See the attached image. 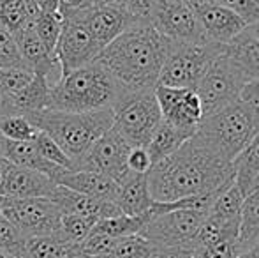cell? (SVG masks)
Instances as JSON below:
<instances>
[{
  "label": "cell",
  "mask_w": 259,
  "mask_h": 258,
  "mask_svg": "<svg viewBox=\"0 0 259 258\" xmlns=\"http://www.w3.org/2000/svg\"><path fill=\"white\" fill-rule=\"evenodd\" d=\"M155 202H175L217 193L233 180V163L192 134L177 152L152 165L147 173Z\"/></svg>",
  "instance_id": "cell-1"
},
{
  "label": "cell",
  "mask_w": 259,
  "mask_h": 258,
  "mask_svg": "<svg viewBox=\"0 0 259 258\" xmlns=\"http://www.w3.org/2000/svg\"><path fill=\"white\" fill-rule=\"evenodd\" d=\"M171 46L150 21H138L106 45L97 60L123 90H154Z\"/></svg>",
  "instance_id": "cell-2"
},
{
  "label": "cell",
  "mask_w": 259,
  "mask_h": 258,
  "mask_svg": "<svg viewBox=\"0 0 259 258\" xmlns=\"http://www.w3.org/2000/svg\"><path fill=\"white\" fill-rule=\"evenodd\" d=\"M122 90L111 72L99 60H94L60 76L52 87L48 110L74 114L104 110L115 104Z\"/></svg>",
  "instance_id": "cell-3"
},
{
  "label": "cell",
  "mask_w": 259,
  "mask_h": 258,
  "mask_svg": "<svg viewBox=\"0 0 259 258\" xmlns=\"http://www.w3.org/2000/svg\"><path fill=\"white\" fill-rule=\"evenodd\" d=\"M25 117L34 124L35 129L42 131L55 140V143L71 158L74 165L106 131L113 128L111 108L83 112V114L42 110Z\"/></svg>",
  "instance_id": "cell-4"
},
{
  "label": "cell",
  "mask_w": 259,
  "mask_h": 258,
  "mask_svg": "<svg viewBox=\"0 0 259 258\" xmlns=\"http://www.w3.org/2000/svg\"><path fill=\"white\" fill-rule=\"evenodd\" d=\"M257 133L254 121L238 101L205 117L196 131L208 147L231 163Z\"/></svg>",
  "instance_id": "cell-5"
},
{
  "label": "cell",
  "mask_w": 259,
  "mask_h": 258,
  "mask_svg": "<svg viewBox=\"0 0 259 258\" xmlns=\"http://www.w3.org/2000/svg\"><path fill=\"white\" fill-rule=\"evenodd\" d=\"M113 128L133 147H147L152 133L162 121L154 90H122L111 106Z\"/></svg>",
  "instance_id": "cell-6"
},
{
  "label": "cell",
  "mask_w": 259,
  "mask_h": 258,
  "mask_svg": "<svg viewBox=\"0 0 259 258\" xmlns=\"http://www.w3.org/2000/svg\"><path fill=\"white\" fill-rule=\"evenodd\" d=\"M221 43H173L162 64L157 85L192 87L201 80L211 64L224 53Z\"/></svg>",
  "instance_id": "cell-7"
},
{
  "label": "cell",
  "mask_w": 259,
  "mask_h": 258,
  "mask_svg": "<svg viewBox=\"0 0 259 258\" xmlns=\"http://www.w3.org/2000/svg\"><path fill=\"white\" fill-rule=\"evenodd\" d=\"M0 212L25 237H39V235L57 237L58 234L62 212L50 198H13L0 195Z\"/></svg>",
  "instance_id": "cell-8"
},
{
  "label": "cell",
  "mask_w": 259,
  "mask_h": 258,
  "mask_svg": "<svg viewBox=\"0 0 259 258\" xmlns=\"http://www.w3.org/2000/svg\"><path fill=\"white\" fill-rule=\"evenodd\" d=\"M205 210L175 209L152 217L150 223L141 230V235L155 248L167 246H194V239L206 217Z\"/></svg>",
  "instance_id": "cell-9"
},
{
  "label": "cell",
  "mask_w": 259,
  "mask_h": 258,
  "mask_svg": "<svg viewBox=\"0 0 259 258\" xmlns=\"http://www.w3.org/2000/svg\"><path fill=\"white\" fill-rule=\"evenodd\" d=\"M245 83V80L233 69V65L228 62V59L222 53L208 67V71L194 87L196 94L201 101L203 119L238 101L240 90Z\"/></svg>",
  "instance_id": "cell-10"
},
{
  "label": "cell",
  "mask_w": 259,
  "mask_h": 258,
  "mask_svg": "<svg viewBox=\"0 0 259 258\" xmlns=\"http://www.w3.org/2000/svg\"><path fill=\"white\" fill-rule=\"evenodd\" d=\"M131 147L133 145L115 128H111L87 151V154L74 165V170H92L104 173L120 184L129 175L127 156Z\"/></svg>",
  "instance_id": "cell-11"
},
{
  "label": "cell",
  "mask_w": 259,
  "mask_h": 258,
  "mask_svg": "<svg viewBox=\"0 0 259 258\" xmlns=\"http://www.w3.org/2000/svg\"><path fill=\"white\" fill-rule=\"evenodd\" d=\"M150 23L171 43L208 41L196 13L182 0H157Z\"/></svg>",
  "instance_id": "cell-12"
},
{
  "label": "cell",
  "mask_w": 259,
  "mask_h": 258,
  "mask_svg": "<svg viewBox=\"0 0 259 258\" xmlns=\"http://www.w3.org/2000/svg\"><path fill=\"white\" fill-rule=\"evenodd\" d=\"M103 52V46L96 41L89 28L79 20H64L58 38L55 57L60 64L62 75L94 62Z\"/></svg>",
  "instance_id": "cell-13"
},
{
  "label": "cell",
  "mask_w": 259,
  "mask_h": 258,
  "mask_svg": "<svg viewBox=\"0 0 259 258\" xmlns=\"http://www.w3.org/2000/svg\"><path fill=\"white\" fill-rule=\"evenodd\" d=\"M155 97L164 121L196 133L203 121V108L192 87H155Z\"/></svg>",
  "instance_id": "cell-14"
},
{
  "label": "cell",
  "mask_w": 259,
  "mask_h": 258,
  "mask_svg": "<svg viewBox=\"0 0 259 258\" xmlns=\"http://www.w3.org/2000/svg\"><path fill=\"white\" fill-rule=\"evenodd\" d=\"M76 20H79L89 28V32L103 48L115 38H118L123 30H127L131 25L140 21L131 13H127L123 6H92Z\"/></svg>",
  "instance_id": "cell-15"
},
{
  "label": "cell",
  "mask_w": 259,
  "mask_h": 258,
  "mask_svg": "<svg viewBox=\"0 0 259 258\" xmlns=\"http://www.w3.org/2000/svg\"><path fill=\"white\" fill-rule=\"evenodd\" d=\"M58 184L45 173L11 165L2 177L0 195L13 198H52Z\"/></svg>",
  "instance_id": "cell-16"
},
{
  "label": "cell",
  "mask_w": 259,
  "mask_h": 258,
  "mask_svg": "<svg viewBox=\"0 0 259 258\" xmlns=\"http://www.w3.org/2000/svg\"><path fill=\"white\" fill-rule=\"evenodd\" d=\"M198 21L203 28V34L208 41L228 45L240 32L247 28V23L240 16H236L228 7L221 6L215 0L208 2L205 7L196 11Z\"/></svg>",
  "instance_id": "cell-17"
},
{
  "label": "cell",
  "mask_w": 259,
  "mask_h": 258,
  "mask_svg": "<svg viewBox=\"0 0 259 258\" xmlns=\"http://www.w3.org/2000/svg\"><path fill=\"white\" fill-rule=\"evenodd\" d=\"M50 200H53L62 214H74V216L94 217V219H103V217H113L122 214V210L118 209L115 202H104V200L76 193V191L60 186V184L57 186Z\"/></svg>",
  "instance_id": "cell-18"
},
{
  "label": "cell",
  "mask_w": 259,
  "mask_h": 258,
  "mask_svg": "<svg viewBox=\"0 0 259 258\" xmlns=\"http://www.w3.org/2000/svg\"><path fill=\"white\" fill-rule=\"evenodd\" d=\"M57 184L69 188L76 193L104 200V202H116V195H118L116 180L104 173L92 172V170H65L58 177Z\"/></svg>",
  "instance_id": "cell-19"
},
{
  "label": "cell",
  "mask_w": 259,
  "mask_h": 258,
  "mask_svg": "<svg viewBox=\"0 0 259 258\" xmlns=\"http://www.w3.org/2000/svg\"><path fill=\"white\" fill-rule=\"evenodd\" d=\"M0 156L4 159H7L11 165L45 173V175H48L55 182L65 172V168L53 165L48 159L42 158L37 152V149H35L34 141H14V140H6V138L0 136Z\"/></svg>",
  "instance_id": "cell-20"
},
{
  "label": "cell",
  "mask_w": 259,
  "mask_h": 258,
  "mask_svg": "<svg viewBox=\"0 0 259 258\" xmlns=\"http://www.w3.org/2000/svg\"><path fill=\"white\" fill-rule=\"evenodd\" d=\"M224 57L245 82L259 80V39L247 28L224 46Z\"/></svg>",
  "instance_id": "cell-21"
},
{
  "label": "cell",
  "mask_w": 259,
  "mask_h": 258,
  "mask_svg": "<svg viewBox=\"0 0 259 258\" xmlns=\"http://www.w3.org/2000/svg\"><path fill=\"white\" fill-rule=\"evenodd\" d=\"M116 205L127 216H140L148 212V209L154 203L148 188L147 173H133L118 184V195H116Z\"/></svg>",
  "instance_id": "cell-22"
},
{
  "label": "cell",
  "mask_w": 259,
  "mask_h": 258,
  "mask_svg": "<svg viewBox=\"0 0 259 258\" xmlns=\"http://www.w3.org/2000/svg\"><path fill=\"white\" fill-rule=\"evenodd\" d=\"M233 180L243 196L259 188V133L233 159Z\"/></svg>",
  "instance_id": "cell-23"
},
{
  "label": "cell",
  "mask_w": 259,
  "mask_h": 258,
  "mask_svg": "<svg viewBox=\"0 0 259 258\" xmlns=\"http://www.w3.org/2000/svg\"><path fill=\"white\" fill-rule=\"evenodd\" d=\"M20 115H30L37 112L48 110L50 96H52V83L48 78L39 72L34 75V80L27 87L9 94Z\"/></svg>",
  "instance_id": "cell-24"
},
{
  "label": "cell",
  "mask_w": 259,
  "mask_h": 258,
  "mask_svg": "<svg viewBox=\"0 0 259 258\" xmlns=\"http://www.w3.org/2000/svg\"><path fill=\"white\" fill-rule=\"evenodd\" d=\"M192 134H194L192 131L177 128V126L162 119L147 143V151L150 154L152 163H157L171 156L173 152H177Z\"/></svg>",
  "instance_id": "cell-25"
},
{
  "label": "cell",
  "mask_w": 259,
  "mask_h": 258,
  "mask_svg": "<svg viewBox=\"0 0 259 258\" xmlns=\"http://www.w3.org/2000/svg\"><path fill=\"white\" fill-rule=\"evenodd\" d=\"M79 242H65L55 235L27 237L21 258H78Z\"/></svg>",
  "instance_id": "cell-26"
},
{
  "label": "cell",
  "mask_w": 259,
  "mask_h": 258,
  "mask_svg": "<svg viewBox=\"0 0 259 258\" xmlns=\"http://www.w3.org/2000/svg\"><path fill=\"white\" fill-rule=\"evenodd\" d=\"M236 241L242 249V255L259 242V188L243 200Z\"/></svg>",
  "instance_id": "cell-27"
},
{
  "label": "cell",
  "mask_w": 259,
  "mask_h": 258,
  "mask_svg": "<svg viewBox=\"0 0 259 258\" xmlns=\"http://www.w3.org/2000/svg\"><path fill=\"white\" fill-rule=\"evenodd\" d=\"M150 219H152L150 212L140 214V216L118 214V216H113V217L97 219L92 232L109 235V237H113V239H120V237H127V235L141 234V230L150 223Z\"/></svg>",
  "instance_id": "cell-28"
},
{
  "label": "cell",
  "mask_w": 259,
  "mask_h": 258,
  "mask_svg": "<svg viewBox=\"0 0 259 258\" xmlns=\"http://www.w3.org/2000/svg\"><path fill=\"white\" fill-rule=\"evenodd\" d=\"M96 221L97 219H94V217L74 216V214H62L57 237L65 242H81L83 239L92 232Z\"/></svg>",
  "instance_id": "cell-29"
},
{
  "label": "cell",
  "mask_w": 259,
  "mask_h": 258,
  "mask_svg": "<svg viewBox=\"0 0 259 258\" xmlns=\"http://www.w3.org/2000/svg\"><path fill=\"white\" fill-rule=\"evenodd\" d=\"M28 23H32V20L23 0H0V25L4 28L16 34Z\"/></svg>",
  "instance_id": "cell-30"
},
{
  "label": "cell",
  "mask_w": 259,
  "mask_h": 258,
  "mask_svg": "<svg viewBox=\"0 0 259 258\" xmlns=\"http://www.w3.org/2000/svg\"><path fill=\"white\" fill-rule=\"evenodd\" d=\"M32 23H34L35 32H37L42 45L46 46V50L55 55V48H57L58 38H60V32H62V25H64L62 16L58 13L55 14L39 13V16Z\"/></svg>",
  "instance_id": "cell-31"
},
{
  "label": "cell",
  "mask_w": 259,
  "mask_h": 258,
  "mask_svg": "<svg viewBox=\"0 0 259 258\" xmlns=\"http://www.w3.org/2000/svg\"><path fill=\"white\" fill-rule=\"evenodd\" d=\"M155 246L141 234L127 235V237L116 239L111 256L116 258H150Z\"/></svg>",
  "instance_id": "cell-32"
},
{
  "label": "cell",
  "mask_w": 259,
  "mask_h": 258,
  "mask_svg": "<svg viewBox=\"0 0 259 258\" xmlns=\"http://www.w3.org/2000/svg\"><path fill=\"white\" fill-rule=\"evenodd\" d=\"M34 69L25 62L13 64V65H2L0 67V90L11 94L16 90L27 87L34 80Z\"/></svg>",
  "instance_id": "cell-33"
},
{
  "label": "cell",
  "mask_w": 259,
  "mask_h": 258,
  "mask_svg": "<svg viewBox=\"0 0 259 258\" xmlns=\"http://www.w3.org/2000/svg\"><path fill=\"white\" fill-rule=\"evenodd\" d=\"M37 134L30 121L25 115H9L0 119V136L14 141H32Z\"/></svg>",
  "instance_id": "cell-34"
},
{
  "label": "cell",
  "mask_w": 259,
  "mask_h": 258,
  "mask_svg": "<svg viewBox=\"0 0 259 258\" xmlns=\"http://www.w3.org/2000/svg\"><path fill=\"white\" fill-rule=\"evenodd\" d=\"M25 241L27 237L0 212V251H4L7 256L21 258Z\"/></svg>",
  "instance_id": "cell-35"
},
{
  "label": "cell",
  "mask_w": 259,
  "mask_h": 258,
  "mask_svg": "<svg viewBox=\"0 0 259 258\" xmlns=\"http://www.w3.org/2000/svg\"><path fill=\"white\" fill-rule=\"evenodd\" d=\"M32 141H34V145H35V149H37L39 154H41L45 159H48L50 163L62 166V168H65V170L74 168V163L71 161V158H69V156L65 154V152L62 151L57 143H55V140H52L46 133L37 131V134H35Z\"/></svg>",
  "instance_id": "cell-36"
},
{
  "label": "cell",
  "mask_w": 259,
  "mask_h": 258,
  "mask_svg": "<svg viewBox=\"0 0 259 258\" xmlns=\"http://www.w3.org/2000/svg\"><path fill=\"white\" fill-rule=\"evenodd\" d=\"M115 242H116V239L109 237V235L90 232V234L79 242V253H81L83 256H90V258L111 255L113 248H115Z\"/></svg>",
  "instance_id": "cell-37"
},
{
  "label": "cell",
  "mask_w": 259,
  "mask_h": 258,
  "mask_svg": "<svg viewBox=\"0 0 259 258\" xmlns=\"http://www.w3.org/2000/svg\"><path fill=\"white\" fill-rule=\"evenodd\" d=\"M242 255V249L238 246L236 239L231 241H219L213 244L198 246L194 248L192 258H238Z\"/></svg>",
  "instance_id": "cell-38"
},
{
  "label": "cell",
  "mask_w": 259,
  "mask_h": 258,
  "mask_svg": "<svg viewBox=\"0 0 259 258\" xmlns=\"http://www.w3.org/2000/svg\"><path fill=\"white\" fill-rule=\"evenodd\" d=\"M238 103L250 115V119H252L256 128L259 129V80L247 82L242 87L238 96Z\"/></svg>",
  "instance_id": "cell-39"
},
{
  "label": "cell",
  "mask_w": 259,
  "mask_h": 258,
  "mask_svg": "<svg viewBox=\"0 0 259 258\" xmlns=\"http://www.w3.org/2000/svg\"><path fill=\"white\" fill-rule=\"evenodd\" d=\"M215 2L233 11L236 16L245 21L247 27L259 20V0H215Z\"/></svg>",
  "instance_id": "cell-40"
},
{
  "label": "cell",
  "mask_w": 259,
  "mask_h": 258,
  "mask_svg": "<svg viewBox=\"0 0 259 258\" xmlns=\"http://www.w3.org/2000/svg\"><path fill=\"white\" fill-rule=\"evenodd\" d=\"M23 62L16 46V39L7 28L0 25V67L2 65H13Z\"/></svg>",
  "instance_id": "cell-41"
},
{
  "label": "cell",
  "mask_w": 259,
  "mask_h": 258,
  "mask_svg": "<svg viewBox=\"0 0 259 258\" xmlns=\"http://www.w3.org/2000/svg\"><path fill=\"white\" fill-rule=\"evenodd\" d=\"M152 159L147 147H131V152L127 156V168L133 173H148L152 168Z\"/></svg>",
  "instance_id": "cell-42"
},
{
  "label": "cell",
  "mask_w": 259,
  "mask_h": 258,
  "mask_svg": "<svg viewBox=\"0 0 259 258\" xmlns=\"http://www.w3.org/2000/svg\"><path fill=\"white\" fill-rule=\"evenodd\" d=\"M92 6H96L94 0H60L58 14L62 16V20H76Z\"/></svg>",
  "instance_id": "cell-43"
},
{
  "label": "cell",
  "mask_w": 259,
  "mask_h": 258,
  "mask_svg": "<svg viewBox=\"0 0 259 258\" xmlns=\"http://www.w3.org/2000/svg\"><path fill=\"white\" fill-rule=\"evenodd\" d=\"M155 4L157 0H122V6L125 7L127 13H131L140 21H150Z\"/></svg>",
  "instance_id": "cell-44"
},
{
  "label": "cell",
  "mask_w": 259,
  "mask_h": 258,
  "mask_svg": "<svg viewBox=\"0 0 259 258\" xmlns=\"http://www.w3.org/2000/svg\"><path fill=\"white\" fill-rule=\"evenodd\" d=\"M194 246H167L155 248L150 258H192Z\"/></svg>",
  "instance_id": "cell-45"
},
{
  "label": "cell",
  "mask_w": 259,
  "mask_h": 258,
  "mask_svg": "<svg viewBox=\"0 0 259 258\" xmlns=\"http://www.w3.org/2000/svg\"><path fill=\"white\" fill-rule=\"evenodd\" d=\"M9 115H20L16 110V106H14L13 99H11V96L7 92H4V90H0V119L2 117H9Z\"/></svg>",
  "instance_id": "cell-46"
},
{
  "label": "cell",
  "mask_w": 259,
  "mask_h": 258,
  "mask_svg": "<svg viewBox=\"0 0 259 258\" xmlns=\"http://www.w3.org/2000/svg\"><path fill=\"white\" fill-rule=\"evenodd\" d=\"M35 4H37L39 13L55 14V13H58V4H60V0H35Z\"/></svg>",
  "instance_id": "cell-47"
},
{
  "label": "cell",
  "mask_w": 259,
  "mask_h": 258,
  "mask_svg": "<svg viewBox=\"0 0 259 258\" xmlns=\"http://www.w3.org/2000/svg\"><path fill=\"white\" fill-rule=\"evenodd\" d=\"M182 2H184L187 7H191V9L196 13V11H199L201 7H205L208 2H211V0H182Z\"/></svg>",
  "instance_id": "cell-48"
},
{
  "label": "cell",
  "mask_w": 259,
  "mask_h": 258,
  "mask_svg": "<svg viewBox=\"0 0 259 258\" xmlns=\"http://www.w3.org/2000/svg\"><path fill=\"white\" fill-rule=\"evenodd\" d=\"M243 256L245 258H259V242L256 246H252L250 249H247V251L243 253Z\"/></svg>",
  "instance_id": "cell-49"
},
{
  "label": "cell",
  "mask_w": 259,
  "mask_h": 258,
  "mask_svg": "<svg viewBox=\"0 0 259 258\" xmlns=\"http://www.w3.org/2000/svg\"><path fill=\"white\" fill-rule=\"evenodd\" d=\"M96 6H122V0H94Z\"/></svg>",
  "instance_id": "cell-50"
},
{
  "label": "cell",
  "mask_w": 259,
  "mask_h": 258,
  "mask_svg": "<svg viewBox=\"0 0 259 258\" xmlns=\"http://www.w3.org/2000/svg\"><path fill=\"white\" fill-rule=\"evenodd\" d=\"M247 30H249L250 34L254 35V38H257V39H259V20H257V21H254L252 25H249V27H247Z\"/></svg>",
  "instance_id": "cell-51"
},
{
  "label": "cell",
  "mask_w": 259,
  "mask_h": 258,
  "mask_svg": "<svg viewBox=\"0 0 259 258\" xmlns=\"http://www.w3.org/2000/svg\"><path fill=\"white\" fill-rule=\"evenodd\" d=\"M7 166H9V161L0 156V186H2V177H4V172H6Z\"/></svg>",
  "instance_id": "cell-52"
},
{
  "label": "cell",
  "mask_w": 259,
  "mask_h": 258,
  "mask_svg": "<svg viewBox=\"0 0 259 258\" xmlns=\"http://www.w3.org/2000/svg\"><path fill=\"white\" fill-rule=\"evenodd\" d=\"M0 258H7V255L4 251H0Z\"/></svg>",
  "instance_id": "cell-53"
},
{
  "label": "cell",
  "mask_w": 259,
  "mask_h": 258,
  "mask_svg": "<svg viewBox=\"0 0 259 258\" xmlns=\"http://www.w3.org/2000/svg\"><path fill=\"white\" fill-rule=\"evenodd\" d=\"M97 258H116V256H111V255H106V256H97Z\"/></svg>",
  "instance_id": "cell-54"
},
{
  "label": "cell",
  "mask_w": 259,
  "mask_h": 258,
  "mask_svg": "<svg viewBox=\"0 0 259 258\" xmlns=\"http://www.w3.org/2000/svg\"><path fill=\"white\" fill-rule=\"evenodd\" d=\"M238 258H245V256H243V255H240V256H238Z\"/></svg>",
  "instance_id": "cell-55"
}]
</instances>
